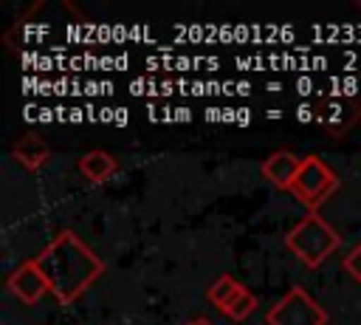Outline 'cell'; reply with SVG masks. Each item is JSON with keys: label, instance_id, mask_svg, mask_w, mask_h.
<instances>
[{"label": "cell", "instance_id": "obj_1", "mask_svg": "<svg viewBox=\"0 0 361 325\" xmlns=\"http://www.w3.org/2000/svg\"><path fill=\"white\" fill-rule=\"evenodd\" d=\"M34 263L39 266V271L45 274L51 285V294L62 305L73 302L104 271V260L85 240H79V235L71 229L56 232L54 240L45 249H39Z\"/></svg>", "mask_w": 361, "mask_h": 325}, {"label": "cell", "instance_id": "obj_2", "mask_svg": "<svg viewBox=\"0 0 361 325\" xmlns=\"http://www.w3.org/2000/svg\"><path fill=\"white\" fill-rule=\"evenodd\" d=\"M341 243V235L319 215V212H307L288 235H285V246L305 263V266H322Z\"/></svg>", "mask_w": 361, "mask_h": 325}, {"label": "cell", "instance_id": "obj_3", "mask_svg": "<svg viewBox=\"0 0 361 325\" xmlns=\"http://www.w3.org/2000/svg\"><path fill=\"white\" fill-rule=\"evenodd\" d=\"M338 189V175L319 158V155H305L299 175L290 187V192L307 206V212H319V206Z\"/></svg>", "mask_w": 361, "mask_h": 325}, {"label": "cell", "instance_id": "obj_4", "mask_svg": "<svg viewBox=\"0 0 361 325\" xmlns=\"http://www.w3.org/2000/svg\"><path fill=\"white\" fill-rule=\"evenodd\" d=\"M268 325H327V311L302 288L293 285L279 302L268 308Z\"/></svg>", "mask_w": 361, "mask_h": 325}, {"label": "cell", "instance_id": "obj_5", "mask_svg": "<svg viewBox=\"0 0 361 325\" xmlns=\"http://www.w3.org/2000/svg\"><path fill=\"white\" fill-rule=\"evenodd\" d=\"M6 285H8V291H11L20 302H25V305H34L39 297L51 294V285H48L45 274L39 271V266L34 263V257H31V260H23V263L8 274Z\"/></svg>", "mask_w": 361, "mask_h": 325}, {"label": "cell", "instance_id": "obj_6", "mask_svg": "<svg viewBox=\"0 0 361 325\" xmlns=\"http://www.w3.org/2000/svg\"><path fill=\"white\" fill-rule=\"evenodd\" d=\"M299 167H302V158L299 155H293L290 150H276V153H271L265 161H262V175L274 184V187H279V189H290L293 187V181H296V175H299Z\"/></svg>", "mask_w": 361, "mask_h": 325}, {"label": "cell", "instance_id": "obj_7", "mask_svg": "<svg viewBox=\"0 0 361 325\" xmlns=\"http://www.w3.org/2000/svg\"><path fill=\"white\" fill-rule=\"evenodd\" d=\"M11 155L23 164V170H31V172H34V170H39V167L48 161L51 150H48V144H45L39 136H23V138L14 141Z\"/></svg>", "mask_w": 361, "mask_h": 325}, {"label": "cell", "instance_id": "obj_8", "mask_svg": "<svg viewBox=\"0 0 361 325\" xmlns=\"http://www.w3.org/2000/svg\"><path fill=\"white\" fill-rule=\"evenodd\" d=\"M116 167H118L116 158L110 153H104V150H90V153H85L79 158V170H82V175L87 181H104L107 175H113Z\"/></svg>", "mask_w": 361, "mask_h": 325}, {"label": "cell", "instance_id": "obj_9", "mask_svg": "<svg viewBox=\"0 0 361 325\" xmlns=\"http://www.w3.org/2000/svg\"><path fill=\"white\" fill-rule=\"evenodd\" d=\"M240 288H243V285H240L234 277L223 274V277H217V280L209 285V291H206V294H209V300H212V302H214V305L223 311V308H226V305L234 300V294H237Z\"/></svg>", "mask_w": 361, "mask_h": 325}, {"label": "cell", "instance_id": "obj_10", "mask_svg": "<svg viewBox=\"0 0 361 325\" xmlns=\"http://www.w3.org/2000/svg\"><path fill=\"white\" fill-rule=\"evenodd\" d=\"M254 308H257V294H251V291L243 285V288L234 294V300H231V302L223 308V314H226L228 319L240 322V319H245V317H248Z\"/></svg>", "mask_w": 361, "mask_h": 325}, {"label": "cell", "instance_id": "obj_11", "mask_svg": "<svg viewBox=\"0 0 361 325\" xmlns=\"http://www.w3.org/2000/svg\"><path fill=\"white\" fill-rule=\"evenodd\" d=\"M344 271H347L355 283H361V243H355V246L347 252V257H344Z\"/></svg>", "mask_w": 361, "mask_h": 325}, {"label": "cell", "instance_id": "obj_12", "mask_svg": "<svg viewBox=\"0 0 361 325\" xmlns=\"http://www.w3.org/2000/svg\"><path fill=\"white\" fill-rule=\"evenodd\" d=\"M186 325H212L209 319H195V322H186Z\"/></svg>", "mask_w": 361, "mask_h": 325}]
</instances>
